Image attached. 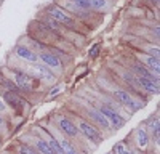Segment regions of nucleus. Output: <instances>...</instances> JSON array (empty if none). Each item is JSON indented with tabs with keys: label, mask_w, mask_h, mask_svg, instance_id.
<instances>
[{
	"label": "nucleus",
	"mask_w": 160,
	"mask_h": 154,
	"mask_svg": "<svg viewBox=\"0 0 160 154\" xmlns=\"http://www.w3.org/2000/svg\"><path fill=\"white\" fill-rule=\"evenodd\" d=\"M48 15H50L53 19H56V21H59L61 24H64V26H69V28H74V26H75L74 18H71L62 8H59V7H56V5H51V7L48 8Z\"/></svg>",
	"instance_id": "nucleus-1"
},
{
	"label": "nucleus",
	"mask_w": 160,
	"mask_h": 154,
	"mask_svg": "<svg viewBox=\"0 0 160 154\" xmlns=\"http://www.w3.org/2000/svg\"><path fill=\"white\" fill-rule=\"evenodd\" d=\"M77 128H78V132H80V133H83L90 141H93V143L99 145L101 141H102L99 132L96 130V128H93L90 124H87L85 121H78V122H77Z\"/></svg>",
	"instance_id": "nucleus-2"
},
{
	"label": "nucleus",
	"mask_w": 160,
	"mask_h": 154,
	"mask_svg": "<svg viewBox=\"0 0 160 154\" xmlns=\"http://www.w3.org/2000/svg\"><path fill=\"white\" fill-rule=\"evenodd\" d=\"M99 111L106 116V119L109 121V125L112 128H115V130H118V128H122L125 125V119L118 112H115L114 109H111L108 106H102V108H99Z\"/></svg>",
	"instance_id": "nucleus-3"
},
{
	"label": "nucleus",
	"mask_w": 160,
	"mask_h": 154,
	"mask_svg": "<svg viewBox=\"0 0 160 154\" xmlns=\"http://www.w3.org/2000/svg\"><path fill=\"white\" fill-rule=\"evenodd\" d=\"M15 82H16V87L24 90V92H31L32 90V84H31V77L24 72H19V71H15Z\"/></svg>",
	"instance_id": "nucleus-4"
},
{
	"label": "nucleus",
	"mask_w": 160,
	"mask_h": 154,
	"mask_svg": "<svg viewBox=\"0 0 160 154\" xmlns=\"http://www.w3.org/2000/svg\"><path fill=\"white\" fill-rule=\"evenodd\" d=\"M136 84H138V87L144 88L149 93H154V95L158 93V82H154V80L146 79V77H141V75H136Z\"/></svg>",
	"instance_id": "nucleus-5"
},
{
	"label": "nucleus",
	"mask_w": 160,
	"mask_h": 154,
	"mask_svg": "<svg viewBox=\"0 0 160 154\" xmlns=\"http://www.w3.org/2000/svg\"><path fill=\"white\" fill-rule=\"evenodd\" d=\"M59 128H61L62 133L69 135V136H72V138L78 136V133H80L78 128H77V125H75L74 122H71L69 119H59Z\"/></svg>",
	"instance_id": "nucleus-6"
},
{
	"label": "nucleus",
	"mask_w": 160,
	"mask_h": 154,
	"mask_svg": "<svg viewBox=\"0 0 160 154\" xmlns=\"http://www.w3.org/2000/svg\"><path fill=\"white\" fill-rule=\"evenodd\" d=\"M16 55H18L19 58L26 59V61H29V63H37V61H38V56L34 53V51H32L31 48L24 47V45L16 47Z\"/></svg>",
	"instance_id": "nucleus-7"
},
{
	"label": "nucleus",
	"mask_w": 160,
	"mask_h": 154,
	"mask_svg": "<svg viewBox=\"0 0 160 154\" xmlns=\"http://www.w3.org/2000/svg\"><path fill=\"white\" fill-rule=\"evenodd\" d=\"M141 59L144 61V64L148 66L149 71L155 72V75L160 74V61H158V56H152V55H149V56H141Z\"/></svg>",
	"instance_id": "nucleus-8"
},
{
	"label": "nucleus",
	"mask_w": 160,
	"mask_h": 154,
	"mask_svg": "<svg viewBox=\"0 0 160 154\" xmlns=\"http://www.w3.org/2000/svg\"><path fill=\"white\" fill-rule=\"evenodd\" d=\"M133 69H135V72H136L138 75L146 77V79H151V80H154V82H158V75H154V72L149 71L146 66H142V64L135 63V64H133Z\"/></svg>",
	"instance_id": "nucleus-9"
},
{
	"label": "nucleus",
	"mask_w": 160,
	"mask_h": 154,
	"mask_svg": "<svg viewBox=\"0 0 160 154\" xmlns=\"http://www.w3.org/2000/svg\"><path fill=\"white\" fill-rule=\"evenodd\" d=\"M88 112H90V116H91V119H93V121H96L102 128H111L109 121L106 119V116H104L99 109H88Z\"/></svg>",
	"instance_id": "nucleus-10"
},
{
	"label": "nucleus",
	"mask_w": 160,
	"mask_h": 154,
	"mask_svg": "<svg viewBox=\"0 0 160 154\" xmlns=\"http://www.w3.org/2000/svg\"><path fill=\"white\" fill-rule=\"evenodd\" d=\"M40 59H42L48 68H55L58 69L61 66V61L56 55H51V53H40Z\"/></svg>",
	"instance_id": "nucleus-11"
},
{
	"label": "nucleus",
	"mask_w": 160,
	"mask_h": 154,
	"mask_svg": "<svg viewBox=\"0 0 160 154\" xmlns=\"http://www.w3.org/2000/svg\"><path fill=\"white\" fill-rule=\"evenodd\" d=\"M114 98H115L122 106H128L130 101H131V95L127 92V90H122V88H115V90H114Z\"/></svg>",
	"instance_id": "nucleus-12"
},
{
	"label": "nucleus",
	"mask_w": 160,
	"mask_h": 154,
	"mask_svg": "<svg viewBox=\"0 0 160 154\" xmlns=\"http://www.w3.org/2000/svg\"><path fill=\"white\" fill-rule=\"evenodd\" d=\"M34 72L38 77H42V79L48 80V82H51L53 79H55V75L51 74V71L48 68H45V66H40V64H34Z\"/></svg>",
	"instance_id": "nucleus-13"
},
{
	"label": "nucleus",
	"mask_w": 160,
	"mask_h": 154,
	"mask_svg": "<svg viewBox=\"0 0 160 154\" xmlns=\"http://www.w3.org/2000/svg\"><path fill=\"white\" fill-rule=\"evenodd\" d=\"M135 141H136V145L139 148H146V145H148V141H149V136H148V132L144 130V128H136V132H135Z\"/></svg>",
	"instance_id": "nucleus-14"
},
{
	"label": "nucleus",
	"mask_w": 160,
	"mask_h": 154,
	"mask_svg": "<svg viewBox=\"0 0 160 154\" xmlns=\"http://www.w3.org/2000/svg\"><path fill=\"white\" fill-rule=\"evenodd\" d=\"M34 143H35L37 149L42 152V154H56L55 151H53V148L50 146V143H48L47 140H43V138H38V136H37Z\"/></svg>",
	"instance_id": "nucleus-15"
},
{
	"label": "nucleus",
	"mask_w": 160,
	"mask_h": 154,
	"mask_svg": "<svg viewBox=\"0 0 160 154\" xmlns=\"http://www.w3.org/2000/svg\"><path fill=\"white\" fill-rule=\"evenodd\" d=\"M58 143H59V146H61V151H62V154H77L75 148H74V146L69 143L68 140L59 138V140H58Z\"/></svg>",
	"instance_id": "nucleus-16"
},
{
	"label": "nucleus",
	"mask_w": 160,
	"mask_h": 154,
	"mask_svg": "<svg viewBox=\"0 0 160 154\" xmlns=\"http://www.w3.org/2000/svg\"><path fill=\"white\" fill-rule=\"evenodd\" d=\"M5 101L8 103L10 106H13V108H18V105H19V98H18V95L15 93V92H11V90H8V92L5 93Z\"/></svg>",
	"instance_id": "nucleus-17"
},
{
	"label": "nucleus",
	"mask_w": 160,
	"mask_h": 154,
	"mask_svg": "<svg viewBox=\"0 0 160 154\" xmlns=\"http://www.w3.org/2000/svg\"><path fill=\"white\" fill-rule=\"evenodd\" d=\"M142 106H144V103H142V101H139V100H133V98H131L130 105H128L127 108H128L131 112H136V111H138V109H141Z\"/></svg>",
	"instance_id": "nucleus-18"
},
{
	"label": "nucleus",
	"mask_w": 160,
	"mask_h": 154,
	"mask_svg": "<svg viewBox=\"0 0 160 154\" xmlns=\"http://www.w3.org/2000/svg\"><path fill=\"white\" fill-rule=\"evenodd\" d=\"M108 5V0H90V7L93 10H102Z\"/></svg>",
	"instance_id": "nucleus-19"
},
{
	"label": "nucleus",
	"mask_w": 160,
	"mask_h": 154,
	"mask_svg": "<svg viewBox=\"0 0 160 154\" xmlns=\"http://www.w3.org/2000/svg\"><path fill=\"white\" fill-rule=\"evenodd\" d=\"M71 2H72L75 7L82 8V10H90V8H91V7H90V0H71Z\"/></svg>",
	"instance_id": "nucleus-20"
},
{
	"label": "nucleus",
	"mask_w": 160,
	"mask_h": 154,
	"mask_svg": "<svg viewBox=\"0 0 160 154\" xmlns=\"http://www.w3.org/2000/svg\"><path fill=\"white\" fill-rule=\"evenodd\" d=\"M114 152L115 154H130V149L123 145V143H117L114 146Z\"/></svg>",
	"instance_id": "nucleus-21"
},
{
	"label": "nucleus",
	"mask_w": 160,
	"mask_h": 154,
	"mask_svg": "<svg viewBox=\"0 0 160 154\" xmlns=\"http://www.w3.org/2000/svg\"><path fill=\"white\" fill-rule=\"evenodd\" d=\"M151 133H152V136L155 138V141H158V119H157V117H155L154 124L151 125Z\"/></svg>",
	"instance_id": "nucleus-22"
},
{
	"label": "nucleus",
	"mask_w": 160,
	"mask_h": 154,
	"mask_svg": "<svg viewBox=\"0 0 160 154\" xmlns=\"http://www.w3.org/2000/svg\"><path fill=\"white\" fill-rule=\"evenodd\" d=\"M98 50H99V45H95L91 48V56H96L98 55Z\"/></svg>",
	"instance_id": "nucleus-23"
},
{
	"label": "nucleus",
	"mask_w": 160,
	"mask_h": 154,
	"mask_svg": "<svg viewBox=\"0 0 160 154\" xmlns=\"http://www.w3.org/2000/svg\"><path fill=\"white\" fill-rule=\"evenodd\" d=\"M5 109H7V105H5V101L0 98V112H3Z\"/></svg>",
	"instance_id": "nucleus-24"
},
{
	"label": "nucleus",
	"mask_w": 160,
	"mask_h": 154,
	"mask_svg": "<svg viewBox=\"0 0 160 154\" xmlns=\"http://www.w3.org/2000/svg\"><path fill=\"white\" fill-rule=\"evenodd\" d=\"M58 92H59V87H56V88H53V92H51V93L55 95V93H58ZM51 93H50V95H51Z\"/></svg>",
	"instance_id": "nucleus-25"
},
{
	"label": "nucleus",
	"mask_w": 160,
	"mask_h": 154,
	"mask_svg": "<svg viewBox=\"0 0 160 154\" xmlns=\"http://www.w3.org/2000/svg\"><path fill=\"white\" fill-rule=\"evenodd\" d=\"M0 127H3V119H2V116H0Z\"/></svg>",
	"instance_id": "nucleus-26"
},
{
	"label": "nucleus",
	"mask_w": 160,
	"mask_h": 154,
	"mask_svg": "<svg viewBox=\"0 0 160 154\" xmlns=\"http://www.w3.org/2000/svg\"><path fill=\"white\" fill-rule=\"evenodd\" d=\"M152 2H155V3H158V0H152Z\"/></svg>",
	"instance_id": "nucleus-27"
}]
</instances>
